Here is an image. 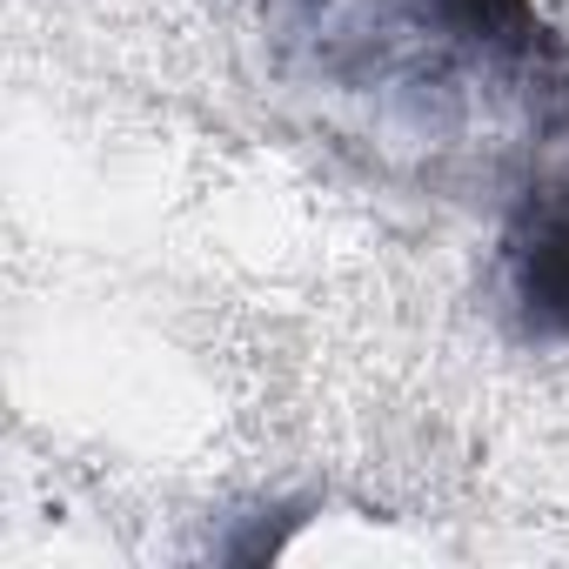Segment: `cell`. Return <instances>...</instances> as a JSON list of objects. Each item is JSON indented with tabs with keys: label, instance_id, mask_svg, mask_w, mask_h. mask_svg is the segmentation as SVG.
<instances>
[{
	"label": "cell",
	"instance_id": "1",
	"mask_svg": "<svg viewBox=\"0 0 569 569\" xmlns=\"http://www.w3.org/2000/svg\"><path fill=\"white\" fill-rule=\"evenodd\" d=\"M509 296L529 336H569V201H542L509 234Z\"/></svg>",
	"mask_w": 569,
	"mask_h": 569
},
{
	"label": "cell",
	"instance_id": "2",
	"mask_svg": "<svg viewBox=\"0 0 569 569\" xmlns=\"http://www.w3.org/2000/svg\"><path fill=\"white\" fill-rule=\"evenodd\" d=\"M422 8L469 48L502 54V61H542L556 54L549 21L536 14V0H422Z\"/></svg>",
	"mask_w": 569,
	"mask_h": 569
}]
</instances>
